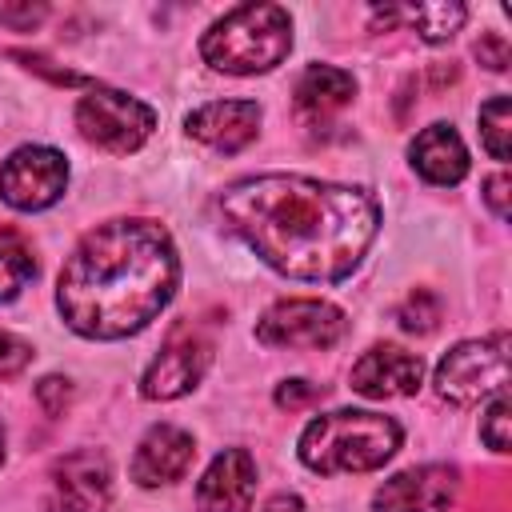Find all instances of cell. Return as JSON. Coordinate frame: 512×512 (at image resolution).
Masks as SVG:
<instances>
[{
	"instance_id": "obj_1",
	"label": "cell",
	"mask_w": 512,
	"mask_h": 512,
	"mask_svg": "<svg viewBox=\"0 0 512 512\" xmlns=\"http://www.w3.org/2000/svg\"><path fill=\"white\" fill-rule=\"evenodd\" d=\"M220 216L268 268L308 284L344 280L380 228V204L364 188L288 172L228 184Z\"/></svg>"
},
{
	"instance_id": "obj_2",
	"label": "cell",
	"mask_w": 512,
	"mask_h": 512,
	"mask_svg": "<svg viewBox=\"0 0 512 512\" xmlns=\"http://www.w3.org/2000/svg\"><path fill=\"white\" fill-rule=\"evenodd\" d=\"M180 284V256L156 220H108L80 236L56 280L64 324L88 340L148 328Z\"/></svg>"
},
{
	"instance_id": "obj_3",
	"label": "cell",
	"mask_w": 512,
	"mask_h": 512,
	"mask_svg": "<svg viewBox=\"0 0 512 512\" xmlns=\"http://www.w3.org/2000/svg\"><path fill=\"white\" fill-rule=\"evenodd\" d=\"M400 440H404V432L392 416L340 408V412L316 416L300 432V460L320 476L372 472L396 456Z\"/></svg>"
},
{
	"instance_id": "obj_4",
	"label": "cell",
	"mask_w": 512,
	"mask_h": 512,
	"mask_svg": "<svg viewBox=\"0 0 512 512\" xmlns=\"http://www.w3.org/2000/svg\"><path fill=\"white\" fill-rule=\"evenodd\" d=\"M292 52V16L280 4H236L204 36L200 56L228 76L272 72Z\"/></svg>"
},
{
	"instance_id": "obj_5",
	"label": "cell",
	"mask_w": 512,
	"mask_h": 512,
	"mask_svg": "<svg viewBox=\"0 0 512 512\" xmlns=\"http://www.w3.org/2000/svg\"><path fill=\"white\" fill-rule=\"evenodd\" d=\"M76 128L88 144H96L104 152H116V156H128L152 136L156 112L144 100H136L120 88L96 84L76 100Z\"/></svg>"
},
{
	"instance_id": "obj_6",
	"label": "cell",
	"mask_w": 512,
	"mask_h": 512,
	"mask_svg": "<svg viewBox=\"0 0 512 512\" xmlns=\"http://www.w3.org/2000/svg\"><path fill=\"white\" fill-rule=\"evenodd\" d=\"M508 380V332H492L484 340H460L436 364V392L452 404H476L496 396Z\"/></svg>"
},
{
	"instance_id": "obj_7",
	"label": "cell",
	"mask_w": 512,
	"mask_h": 512,
	"mask_svg": "<svg viewBox=\"0 0 512 512\" xmlns=\"http://www.w3.org/2000/svg\"><path fill=\"white\" fill-rule=\"evenodd\" d=\"M344 332H348L344 312L312 296L280 300L256 320V340L268 348H332Z\"/></svg>"
},
{
	"instance_id": "obj_8",
	"label": "cell",
	"mask_w": 512,
	"mask_h": 512,
	"mask_svg": "<svg viewBox=\"0 0 512 512\" xmlns=\"http://www.w3.org/2000/svg\"><path fill=\"white\" fill-rule=\"evenodd\" d=\"M64 184H68V160L64 152L44 144H24L0 164V196L20 212L52 208L64 196Z\"/></svg>"
},
{
	"instance_id": "obj_9",
	"label": "cell",
	"mask_w": 512,
	"mask_h": 512,
	"mask_svg": "<svg viewBox=\"0 0 512 512\" xmlns=\"http://www.w3.org/2000/svg\"><path fill=\"white\" fill-rule=\"evenodd\" d=\"M208 364H212V344L192 328H176L164 340L160 356L148 364V372L140 380V396L144 400H176L200 384Z\"/></svg>"
},
{
	"instance_id": "obj_10",
	"label": "cell",
	"mask_w": 512,
	"mask_h": 512,
	"mask_svg": "<svg viewBox=\"0 0 512 512\" xmlns=\"http://www.w3.org/2000/svg\"><path fill=\"white\" fill-rule=\"evenodd\" d=\"M460 492V472L452 464H420L384 480L372 496L376 512H444Z\"/></svg>"
},
{
	"instance_id": "obj_11",
	"label": "cell",
	"mask_w": 512,
	"mask_h": 512,
	"mask_svg": "<svg viewBox=\"0 0 512 512\" xmlns=\"http://www.w3.org/2000/svg\"><path fill=\"white\" fill-rule=\"evenodd\" d=\"M352 392L368 400H392V396H412L424 384V360L416 352H404L396 344H372L348 376Z\"/></svg>"
},
{
	"instance_id": "obj_12",
	"label": "cell",
	"mask_w": 512,
	"mask_h": 512,
	"mask_svg": "<svg viewBox=\"0 0 512 512\" xmlns=\"http://www.w3.org/2000/svg\"><path fill=\"white\" fill-rule=\"evenodd\" d=\"M56 512H104L112 504V468L100 452L80 448L52 468Z\"/></svg>"
},
{
	"instance_id": "obj_13",
	"label": "cell",
	"mask_w": 512,
	"mask_h": 512,
	"mask_svg": "<svg viewBox=\"0 0 512 512\" xmlns=\"http://www.w3.org/2000/svg\"><path fill=\"white\" fill-rule=\"evenodd\" d=\"M256 496V460L248 448H224L196 484L200 512H248Z\"/></svg>"
},
{
	"instance_id": "obj_14",
	"label": "cell",
	"mask_w": 512,
	"mask_h": 512,
	"mask_svg": "<svg viewBox=\"0 0 512 512\" xmlns=\"http://www.w3.org/2000/svg\"><path fill=\"white\" fill-rule=\"evenodd\" d=\"M188 136L216 148V152H240L260 132V104L256 100H212L184 120Z\"/></svg>"
},
{
	"instance_id": "obj_15",
	"label": "cell",
	"mask_w": 512,
	"mask_h": 512,
	"mask_svg": "<svg viewBox=\"0 0 512 512\" xmlns=\"http://www.w3.org/2000/svg\"><path fill=\"white\" fill-rule=\"evenodd\" d=\"M196 456V444L184 428L176 424H152L144 432V440L136 444V456H132V480L140 488H160V484H172L188 472Z\"/></svg>"
},
{
	"instance_id": "obj_16",
	"label": "cell",
	"mask_w": 512,
	"mask_h": 512,
	"mask_svg": "<svg viewBox=\"0 0 512 512\" xmlns=\"http://www.w3.org/2000/svg\"><path fill=\"white\" fill-rule=\"evenodd\" d=\"M408 156L428 184H460L468 176V148L452 124H428L424 132H416Z\"/></svg>"
},
{
	"instance_id": "obj_17",
	"label": "cell",
	"mask_w": 512,
	"mask_h": 512,
	"mask_svg": "<svg viewBox=\"0 0 512 512\" xmlns=\"http://www.w3.org/2000/svg\"><path fill=\"white\" fill-rule=\"evenodd\" d=\"M352 96H356V80H352V72H344L336 64H308L292 88L296 112L312 124H320L332 112H340L344 104H352Z\"/></svg>"
},
{
	"instance_id": "obj_18",
	"label": "cell",
	"mask_w": 512,
	"mask_h": 512,
	"mask_svg": "<svg viewBox=\"0 0 512 512\" xmlns=\"http://www.w3.org/2000/svg\"><path fill=\"white\" fill-rule=\"evenodd\" d=\"M396 20L412 24L428 44H444L464 28L468 8L464 4H416V8H384V12L376 8L372 12V24H396Z\"/></svg>"
},
{
	"instance_id": "obj_19",
	"label": "cell",
	"mask_w": 512,
	"mask_h": 512,
	"mask_svg": "<svg viewBox=\"0 0 512 512\" xmlns=\"http://www.w3.org/2000/svg\"><path fill=\"white\" fill-rule=\"evenodd\" d=\"M32 280H36L32 244L16 228H0V304L16 300Z\"/></svg>"
},
{
	"instance_id": "obj_20",
	"label": "cell",
	"mask_w": 512,
	"mask_h": 512,
	"mask_svg": "<svg viewBox=\"0 0 512 512\" xmlns=\"http://www.w3.org/2000/svg\"><path fill=\"white\" fill-rule=\"evenodd\" d=\"M512 124V104L508 96H492L488 104H480V144L492 160H508V128Z\"/></svg>"
},
{
	"instance_id": "obj_21",
	"label": "cell",
	"mask_w": 512,
	"mask_h": 512,
	"mask_svg": "<svg viewBox=\"0 0 512 512\" xmlns=\"http://www.w3.org/2000/svg\"><path fill=\"white\" fill-rule=\"evenodd\" d=\"M396 320H400V328H404V332L424 336V332H432V328H436V320H440V300H436L428 288H416V292L400 304Z\"/></svg>"
},
{
	"instance_id": "obj_22",
	"label": "cell",
	"mask_w": 512,
	"mask_h": 512,
	"mask_svg": "<svg viewBox=\"0 0 512 512\" xmlns=\"http://www.w3.org/2000/svg\"><path fill=\"white\" fill-rule=\"evenodd\" d=\"M508 396H504V388L492 396V404H488V412L480 416V436H484V444L492 448V452H508Z\"/></svg>"
},
{
	"instance_id": "obj_23",
	"label": "cell",
	"mask_w": 512,
	"mask_h": 512,
	"mask_svg": "<svg viewBox=\"0 0 512 512\" xmlns=\"http://www.w3.org/2000/svg\"><path fill=\"white\" fill-rule=\"evenodd\" d=\"M28 364H32V344H28V340H20L16 332L0 328V380L20 376Z\"/></svg>"
},
{
	"instance_id": "obj_24",
	"label": "cell",
	"mask_w": 512,
	"mask_h": 512,
	"mask_svg": "<svg viewBox=\"0 0 512 512\" xmlns=\"http://www.w3.org/2000/svg\"><path fill=\"white\" fill-rule=\"evenodd\" d=\"M36 400H40V408L48 416H64V408L72 404V384L64 376H44L36 384Z\"/></svg>"
},
{
	"instance_id": "obj_25",
	"label": "cell",
	"mask_w": 512,
	"mask_h": 512,
	"mask_svg": "<svg viewBox=\"0 0 512 512\" xmlns=\"http://www.w3.org/2000/svg\"><path fill=\"white\" fill-rule=\"evenodd\" d=\"M320 396H324V388H320V384H308V380H284V384L276 388V404L288 408V412H300V408L316 404Z\"/></svg>"
},
{
	"instance_id": "obj_26",
	"label": "cell",
	"mask_w": 512,
	"mask_h": 512,
	"mask_svg": "<svg viewBox=\"0 0 512 512\" xmlns=\"http://www.w3.org/2000/svg\"><path fill=\"white\" fill-rule=\"evenodd\" d=\"M44 16H48V8H44V4H0V24L20 28V32H32Z\"/></svg>"
},
{
	"instance_id": "obj_27",
	"label": "cell",
	"mask_w": 512,
	"mask_h": 512,
	"mask_svg": "<svg viewBox=\"0 0 512 512\" xmlns=\"http://www.w3.org/2000/svg\"><path fill=\"white\" fill-rule=\"evenodd\" d=\"M476 56H480V64H484V68H492V72H504V68H508V60H512V52H508V40H504L500 32H488V36H480V44H476Z\"/></svg>"
},
{
	"instance_id": "obj_28",
	"label": "cell",
	"mask_w": 512,
	"mask_h": 512,
	"mask_svg": "<svg viewBox=\"0 0 512 512\" xmlns=\"http://www.w3.org/2000/svg\"><path fill=\"white\" fill-rule=\"evenodd\" d=\"M508 188H512L508 172H492V176L484 180V200H488V208L496 212V220H508Z\"/></svg>"
},
{
	"instance_id": "obj_29",
	"label": "cell",
	"mask_w": 512,
	"mask_h": 512,
	"mask_svg": "<svg viewBox=\"0 0 512 512\" xmlns=\"http://www.w3.org/2000/svg\"><path fill=\"white\" fill-rule=\"evenodd\" d=\"M264 512H304V504H300V496H288V492H276L268 504H264Z\"/></svg>"
},
{
	"instance_id": "obj_30",
	"label": "cell",
	"mask_w": 512,
	"mask_h": 512,
	"mask_svg": "<svg viewBox=\"0 0 512 512\" xmlns=\"http://www.w3.org/2000/svg\"><path fill=\"white\" fill-rule=\"evenodd\" d=\"M0 460H4V424H0Z\"/></svg>"
}]
</instances>
